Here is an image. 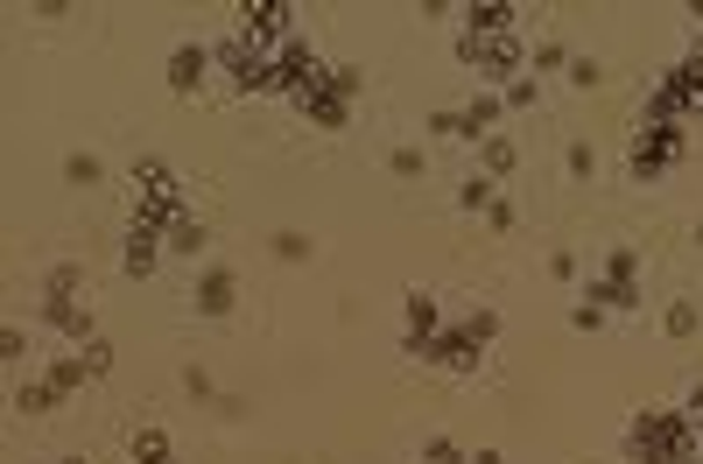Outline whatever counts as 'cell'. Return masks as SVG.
I'll return each mask as SVG.
<instances>
[{"mask_svg":"<svg viewBox=\"0 0 703 464\" xmlns=\"http://www.w3.org/2000/svg\"><path fill=\"white\" fill-rule=\"evenodd\" d=\"M626 451H633V464H676V457H696V429L690 415L640 409L633 429H626Z\"/></svg>","mask_w":703,"mask_h":464,"instance_id":"1","label":"cell"},{"mask_svg":"<svg viewBox=\"0 0 703 464\" xmlns=\"http://www.w3.org/2000/svg\"><path fill=\"white\" fill-rule=\"evenodd\" d=\"M682 155H690V127H654V120H640L626 170H633V184H662V176L676 170Z\"/></svg>","mask_w":703,"mask_h":464,"instance_id":"2","label":"cell"},{"mask_svg":"<svg viewBox=\"0 0 703 464\" xmlns=\"http://www.w3.org/2000/svg\"><path fill=\"white\" fill-rule=\"evenodd\" d=\"M331 78V71L317 64V50H310L303 36H289L275 50V64H267V92H281V99H303V92H317V85Z\"/></svg>","mask_w":703,"mask_h":464,"instance_id":"3","label":"cell"},{"mask_svg":"<svg viewBox=\"0 0 703 464\" xmlns=\"http://www.w3.org/2000/svg\"><path fill=\"white\" fill-rule=\"evenodd\" d=\"M212 64L226 71L239 92H267V64H275V57H267V42H253L247 28H239V36H226V42L212 50Z\"/></svg>","mask_w":703,"mask_h":464,"instance_id":"4","label":"cell"},{"mask_svg":"<svg viewBox=\"0 0 703 464\" xmlns=\"http://www.w3.org/2000/svg\"><path fill=\"white\" fill-rule=\"evenodd\" d=\"M289 22H296L289 0H247V8H239V28H247L253 42H289V36H296Z\"/></svg>","mask_w":703,"mask_h":464,"instance_id":"5","label":"cell"},{"mask_svg":"<svg viewBox=\"0 0 703 464\" xmlns=\"http://www.w3.org/2000/svg\"><path fill=\"white\" fill-rule=\"evenodd\" d=\"M296 113H303L310 127H331V134H338V127H346V120H352V99L338 92V78H324L317 92H303V99H296Z\"/></svg>","mask_w":703,"mask_h":464,"instance_id":"6","label":"cell"},{"mask_svg":"<svg viewBox=\"0 0 703 464\" xmlns=\"http://www.w3.org/2000/svg\"><path fill=\"white\" fill-rule=\"evenodd\" d=\"M204 78H212V50H198V42H184V50L170 57V92L176 99H198Z\"/></svg>","mask_w":703,"mask_h":464,"instance_id":"7","label":"cell"},{"mask_svg":"<svg viewBox=\"0 0 703 464\" xmlns=\"http://www.w3.org/2000/svg\"><path fill=\"white\" fill-rule=\"evenodd\" d=\"M478 78H486V85H500V78H514V71H520V42L514 36H478Z\"/></svg>","mask_w":703,"mask_h":464,"instance_id":"8","label":"cell"},{"mask_svg":"<svg viewBox=\"0 0 703 464\" xmlns=\"http://www.w3.org/2000/svg\"><path fill=\"white\" fill-rule=\"evenodd\" d=\"M233 303H239L233 267H204V281H198V317H233Z\"/></svg>","mask_w":703,"mask_h":464,"instance_id":"9","label":"cell"},{"mask_svg":"<svg viewBox=\"0 0 703 464\" xmlns=\"http://www.w3.org/2000/svg\"><path fill=\"white\" fill-rule=\"evenodd\" d=\"M162 253H170V247H162V233H155V226H127V253H120V267H127V275L141 281V275H155Z\"/></svg>","mask_w":703,"mask_h":464,"instance_id":"10","label":"cell"},{"mask_svg":"<svg viewBox=\"0 0 703 464\" xmlns=\"http://www.w3.org/2000/svg\"><path fill=\"white\" fill-rule=\"evenodd\" d=\"M42 324H50V331H64V338H78V346H92V310L78 303V296H71V303H42Z\"/></svg>","mask_w":703,"mask_h":464,"instance_id":"11","label":"cell"},{"mask_svg":"<svg viewBox=\"0 0 703 464\" xmlns=\"http://www.w3.org/2000/svg\"><path fill=\"white\" fill-rule=\"evenodd\" d=\"M134 190H141V198H184L176 170H170V162H155V155H141V162H134Z\"/></svg>","mask_w":703,"mask_h":464,"instance_id":"12","label":"cell"},{"mask_svg":"<svg viewBox=\"0 0 703 464\" xmlns=\"http://www.w3.org/2000/svg\"><path fill=\"white\" fill-rule=\"evenodd\" d=\"M500 106H506L500 92H478L472 106L457 113V120H465V134H457V141H492V120H500Z\"/></svg>","mask_w":703,"mask_h":464,"instance_id":"13","label":"cell"},{"mask_svg":"<svg viewBox=\"0 0 703 464\" xmlns=\"http://www.w3.org/2000/svg\"><path fill=\"white\" fill-rule=\"evenodd\" d=\"M465 22H472V36H514V8L506 0H472Z\"/></svg>","mask_w":703,"mask_h":464,"instance_id":"14","label":"cell"},{"mask_svg":"<svg viewBox=\"0 0 703 464\" xmlns=\"http://www.w3.org/2000/svg\"><path fill=\"white\" fill-rule=\"evenodd\" d=\"M401 317H409V338H437V331H443V310H437V296H423V289H409Z\"/></svg>","mask_w":703,"mask_h":464,"instance_id":"15","label":"cell"},{"mask_svg":"<svg viewBox=\"0 0 703 464\" xmlns=\"http://www.w3.org/2000/svg\"><path fill=\"white\" fill-rule=\"evenodd\" d=\"M162 247H170V253H184V261H198V253L204 247H212V233H204V218H176V226H170V239H162Z\"/></svg>","mask_w":703,"mask_h":464,"instance_id":"16","label":"cell"},{"mask_svg":"<svg viewBox=\"0 0 703 464\" xmlns=\"http://www.w3.org/2000/svg\"><path fill=\"white\" fill-rule=\"evenodd\" d=\"M585 303H598V310H640V289H633V281H612V275H598L591 289H585Z\"/></svg>","mask_w":703,"mask_h":464,"instance_id":"17","label":"cell"},{"mask_svg":"<svg viewBox=\"0 0 703 464\" xmlns=\"http://www.w3.org/2000/svg\"><path fill=\"white\" fill-rule=\"evenodd\" d=\"M127 457H134V464H176V443H170V437H162V429H155V423H148V429H134V443H127Z\"/></svg>","mask_w":703,"mask_h":464,"instance_id":"18","label":"cell"},{"mask_svg":"<svg viewBox=\"0 0 703 464\" xmlns=\"http://www.w3.org/2000/svg\"><path fill=\"white\" fill-rule=\"evenodd\" d=\"M478 155H486V176H506L520 162V148L506 141V134H492V141H478Z\"/></svg>","mask_w":703,"mask_h":464,"instance_id":"19","label":"cell"},{"mask_svg":"<svg viewBox=\"0 0 703 464\" xmlns=\"http://www.w3.org/2000/svg\"><path fill=\"white\" fill-rule=\"evenodd\" d=\"M57 401H64V394H57V387H50V380H28V387H22V394H14V409H22V415H50V409H57Z\"/></svg>","mask_w":703,"mask_h":464,"instance_id":"20","label":"cell"},{"mask_svg":"<svg viewBox=\"0 0 703 464\" xmlns=\"http://www.w3.org/2000/svg\"><path fill=\"white\" fill-rule=\"evenodd\" d=\"M78 281H85V275H78L71 261H64V267H50V281H42V303H71V296H78Z\"/></svg>","mask_w":703,"mask_h":464,"instance_id":"21","label":"cell"},{"mask_svg":"<svg viewBox=\"0 0 703 464\" xmlns=\"http://www.w3.org/2000/svg\"><path fill=\"white\" fill-rule=\"evenodd\" d=\"M492 176H472V184H457V212H492Z\"/></svg>","mask_w":703,"mask_h":464,"instance_id":"22","label":"cell"},{"mask_svg":"<svg viewBox=\"0 0 703 464\" xmlns=\"http://www.w3.org/2000/svg\"><path fill=\"white\" fill-rule=\"evenodd\" d=\"M457 331H465L472 346H492V338H500V310H465V324H457Z\"/></svg>","mask_w":703,"mask_h":464,"instance_id":"23","label":"cell"},{"mask_svg":"<svg viewBox=\"0 0 703 464\" xmlns=\"http://www.w3.org/2000/svg\"><path fill=\"white\" fill-rule=\"evenodd\" d=\"M267 247H275V261H289V267H303L310 253H317V247H310V233H275Z\"/></svg>","mask_w":703,"mask_h":464,"instance_id":"24","label":"cell"},{"mask_svg":"<svg viewBox=\"0 0 703 464\" xmlns=\"http://www.w3.org/2000/svg\"><path fill=\"white\" fill-rule=\"evenodd\" d=\"M668 78L682 85V99H690V106H703V50L690 57V64H676V71H668Z\"/></svg>","mask_w":703,"mask_h":464,"instance_id":"25","label":"cell"},{"mask_svg":"<svg viewBox=\"0 0 703 464\" xmlns=\"http://www.w3.org/2000/svg\"><path fill=\"white\" fill-rule=\"evenodd\" d=\"M696 324H703V317H696V303H668L662 331H668V338H696Z\"/></svg>","mask_w":703,"mask_h":464,"instance_id":"26","label":"cell"},{"mask_svg":"<svg viewBox=\"0 0 703 464\" xmlns=\"http://www.w3.org/2000/svg\"><path fill=\"white\" fill-rule=\"evenodd\" d=\"M85 380H92V373H85V359H57V366H50V387H57V394H71V387H85Z\"/></svg>","mask_w":703,"mask_h":464,"instance_id":"27","label":"cell"},{"mask_svg":"<svg viewBox=\"0 0 703 464\" xmlns=\"http://www.w3.org/2000/svg\"><path fill=\"white\" fill-rule=\"evenodd\" d=\"M605 275H612V281H633V275H640V247H612Z\"/></svg>","mask_w":703,"mask_h":464,"instance_id":"28","label":"cell"},{"mask_svg":"<svg viewBox=\"0 0 703 464\" xmlns=\"http://www.w3.org/2000/svg\"><path fill=\"white\" fill-rule=\"evenodd\" d=\"M78 359H85V373H92V380H106V373H113V346H106V338H92Z\"/></svg>","mask_w":703,"mask_h":464,"instance_id":"29","label":"cell"},{"mask_svg":"<svg viewBox=\"0 0 703 464\" xmlns=\"http://www.w3.org/2000/svg\"><path fill=\"white\" fill-rule=\"evenodd\" d=\"M423 464H472V457L457 451L451 437H429V443H423Z\"/></svg>","mask_w":703,"mask_h":464,"instance_id":"30","label":"cell"},{"mask_svg":"<svg viewBox=\"0 0 703 464\" xmlns=\"http://www.w3.org/2000/svg\"><path fill=\"white\" fill-rule=\"evenodd\" d=\"M64 176H71V184H99L106 170H99V155H85V148H78V155L64 162Z\"/></svg>","mask_w":703,"mask_h":464,"instance_id":"31","label":"cell"},{"mask_svg":"<svg viewBox=\"0 0 703 464\" xmlns=\"http://www.w3.org/2000/svg\"><path fill=\"white\" fill-rule=\"evenodd\" d=\"M570 85H585V92L605 85V64H598V57H570Z\"/></svg>","mask_w":703,"mask_h":464,"instance_id":"32","label":"cell"},{"mask_svg":"<svg viewBox=\"0 0 703 464\" xmlns=\"http://www.w3.org/2000/svg\"><path fill=\"white\" fill-rule=\"evenodd\" d=\"M591 170H598V148H591V141H570V176H577V184H585Z\"/></svg>","mask_w":703,"mask_h":464,"instance_id":"33","label":"cell"},{"mask_svg":"<svg viewBox=\"0 0 703 464\" xmlns=\"http://www.w3.org/2000/svg\"><path fill=\"white\" fill-rule=\"evenodd\" d=\"M387 170H394V176H423V148H394V155H387Z\"/></svg>","mask_w":703,"mask_h":464,"instance_id":"34","label":"cell"},{"mask_svg":"<svg viewBox=\"0 0 703 464\" xmlns=\"http://www.w3.org/2000/svg\"><path fill=\"white\" fill-rule=\"evenodd\" d=\"M535 71H570V50H563V42H542V50H535Z\"/></svg>","mask_w":703,"mask_h":464,"instance_id":"35","label":"cell"},{"mask_svg":"<svg viewBox=\"0 0 703 464\" xmlns=\"http://www.w3.org/2000/svg\"><path fill=\"white\" fill-rule=\"evenodd\" d=\"M500 99H506V106H514V113H528V106H535V78H514V85H506Z\"/></svg>","mask_w":703,"mask_h":464,"instance_id":"36","label":"cell"},{"mask_svg":"<svg viewBox=\"0 0 703 464\" xmlns=\"http://www.w3.org/2000/svg\"><path fill=\"white\" fill-rule=\"evenodd\" d=\"M514 218H520L514 204H506V198H492V212H486V226H492V233H514Z\"/></svg>","mask_w":703,"mask_h":464,"instance_id":"37","label":"cell"},{"mask_svg":"<svg viewBox=\"0 0 703 464\" xmlns=\"http://www.w3.org/2000/svg\"><path fill=\"white\" fill-rule=\"evenodd\" d=\"M549 275H556V281H577V253H570V247L549 253Z\"/></svg>","mask_w":703,"mask_h":464,"instance_id":"38","label":"cell"},{"mask_svg":"<svg viewBox=\"0 0 703 464\" xmlns=\"http://www.w3.org/2000/svg\"><path fill=\"white\" fill-rule=\"evenodd\" d=\"M570 324H577V331H598V324H605V310H598V303H577Z\"/></svg>","mask_w":703,"mask_h":464,"instance_id":"39","label":"cell"},{"mask_svg":"<svg viewBox=\"0 0 703 464\" xmlns=\"http://www.w3.org/2000/svg\"><path fill=\"white\" fill-rule=\"evenodd\" d=\"M184 387H190V394L204 401V394H212V373H204V366H184Z\"/></svg>","mask_w":703,"mask_h":464,"instance_id":"40","label":"cell"},{"mask_svg":"<svg viewBox=\"0 0 703 464\" xmlns=\"http://www.w3.org/2000/svg\"><path fill=\"white\" fill-rule=\"evenodd\" d=\"M472 464H506V457H500V451H478V457H472Z\"/></svg>","mask_w":703,"mask_h":464,"instance_id":"41","label":"cell"},{"mask_svg":"<svg viewBox=\"0 0 703 464\" xmlns=\"http://www.w3.org/2000/svg\"><path fill=\"white\" fill-rule=\"evenodd\" d=\"M64 464H92V457H64Z\"/></svg>","mask_w":703,"mask_h":464,"instance_id":"42","label":"cell"},{"mask_svg":"<svg viewBox=\"0 0 703 464\" xmlns=\"http://www.w3.org/2000/svg\"><path fill=\"white\" fill-rule=\"evenodd\" d=\"M676 464H703V457H676Z\"/></svg>","mask_w":703,"mask_h":464,"instance_id":"43","label":"cell"}]
</instances>
